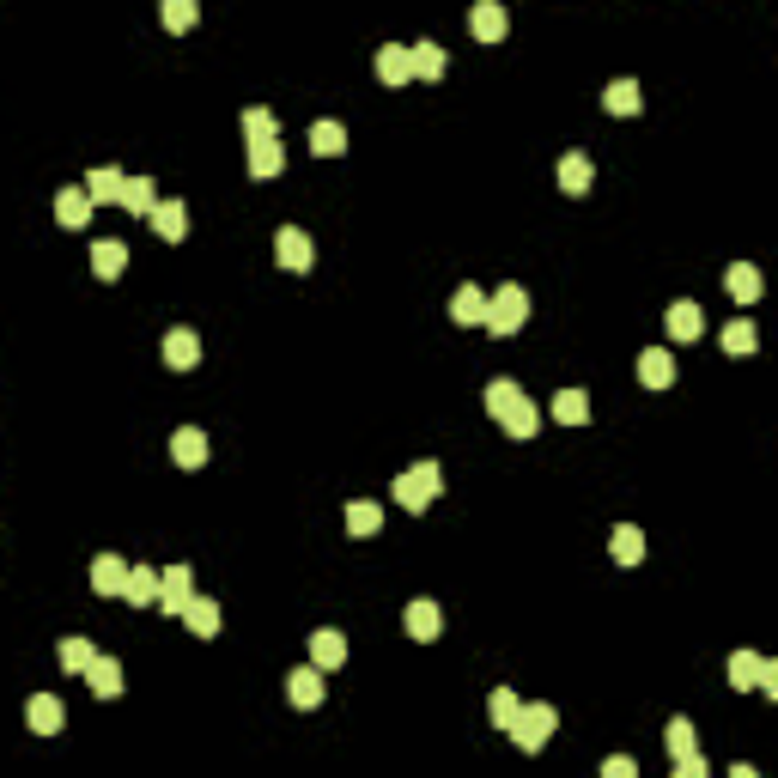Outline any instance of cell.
<instances>
[{
  "label": "cell",
  "mask_w": 778,
  "mask_h": 778,
  "mask_svg": "<svg viewBox=\"0 0 778 778\" xmlns=\"http://www.w3.org/2000/svg\"><path fill=\"white\" fill-rule=\"evenodd\" d=\"M487 414L505 426V438H535V426H541L535 402L523 396L511 377H493V383H487Z\"/></svg>",
  "instance_id": "6da1fadb"
},
{
  "label": "cell",
  "mask_w": 778,
  "mask_h": 778,
  "mask_svg": "<svg viewBox=\"0 0 778 778\" xmlns=\"http://www.w3.org/2000/svg\"><path fill=\"white\" fill-rule=\"evenodd\" d=\"M438 487H444V469H438V462H414V469L396 475V505H402V511H426V505L438 499Z\"/></svg>",
  "instance_id": "7a4b0ae2"
},
{
  "label": "cell",
  "mask_w": 778,
  "mask_h": 778,
  "mask_svg": "<svg viewBox=\"0 0 778 778\" xmlns=\"http://www.w3.org/2000/svg\"><path fill=\"white\" fill-rule=\"evenodd\" d=\"M493 335H517L523 323H529V292L523 286H499V292H487V317H481Z\"/></svg>",
  "instance_id": "3957f363"
},
{
  "label": "cell",
  "mask_w": 778,
  "mask_h": 778,
  "mask_svg": "<svg viewBox=\"0 0 778 778\" xmlns=\"http://www.w3.org/2000/svg\"><path fill=\"white\" fill-rule=\"evenodd\" d=\"M554 724H560V712H554V706H523V712H517V724H511L505 736H511L523 754H535V748H548V742H554Z\"/></svg>",
  "instance_id": "277c9868"
},
{
  "label": "cell",
  "mask_w": 778,
  "mask_h": 778,
  "mask_svg": "<svg viewBox=\"0 0 778 778\" xmlns=\"http://www.w3.org/2000/svg\"><path fill=\"white\" fill-rule=\"evenodd\" d=\"M274 262H280L286 274H304L310 262H317V250H310V238H304L298 225H280V231H274Z\"/></svg>",
  "instance_id": "5b68a950"
},
{
  "label": "cell",
  "mask_w": 778,
  "mask_h": 778,
  "mask_svg": "<svg viewBox=\"0 0 778 778\" xmlns=\"http://www.w3.org/2000/svg\"><path fill=\"white\" fill-rule=\"evenodd\" d=\"M286 699H292V706H323V669L317 663H304V669H292L286 675Z\"/></svg>",
  "instance_id": "8992f818"
},
{
  "label": "cell",
  "mask_w": 778,
  "mask_h": 778,
  "mask_svg": "<svg viewBox=\"0 0 778 778\" xmlns=\"http://www.w3.org/2000/svg\"><path fill=\"white\" fill-rule=\"evenodd\" d=\"M469 31H475L481 43H499V37L511 31V19H505L499 0H475V7H469Z\"/></svg>",
  "instance_id": "52a82bcc"
},
{
  "label": "cell",
  "mask_w": 778,
  "mask_h": 778,
  "mask_svg": "<svg viewBox=\"0 0 778 778\" xmlns=\"http://www.w3.org/2000/svg\"><path fill=\"white\" fill-rule=\"evenodd\" d=\"M402 627H408V639H420V645H432V639L444 633V614H438V602H408V614H402Z\"/></svg>",
  "instance_id": "ba28073f"
},
{
  "label": "cell",
  "mask_w": 778,
  "mask_h": 778,
  "mask_svg": "<svg viewBox=\"0 0 778 778\" xmlns=\"http://www.w3.org/2000/svg\"><path fill=\"white\" fill-rule=\"evenodd\" d=\"M183 627H189L195 639H219V602H213V596H189V602H183Z\"/></svg>",
  "instance_id": "9c48e42d"
},
{
  "label": "cell",
  "mask_w": 778,
  "mask_h": 778,
  "mask_svg": "<svg viewBox=\"0 0 778 778\" xmlns=\"http://www.w3.org/2000/svg\"><path fill=\"white\" fill-rule=\"evenodd\" d=\"M165 365H171V371H195V365H201V341H195V329L177 323V329L165 335Z\"/></svg>",
  "instance_id": "30bf717a"
},
{
  "label": "cell",
  "mask_w": 778,
  "mask_h": 778,
  "mask_svg": "<svg viewBox=\"0 0 778 778\" xmlns=\"http://www.w3.org/2000/svg\"><path fill=\"white\" fill-rule=\"evenodd\" d=\"M171 456H177V469H201L207 462V432L201 426H177L171 432Z\"/></svg>",
  "instance_id": "8fae6325"
},
{
  "label": "cell",
  "mask_w": 778,
  "mask_h": 778,
  "mask_svg": "<svg viewBox=\"0 0 778 778\" xmlns=\"http://www.w3.org/2000/svg\"><path fill=\"white\" fill-rule=\"evenodd\" d=\"M663 329H669V341H699V329H706V310L699 304H669V317H663Z\"/></svg>",
  "instance_id": "7c38bea8"
},
{
  "label": "cell",
  "mask_w": 778,
  "mask_h": 778,
  "mask_svg": "<svg viewBox=\"0 0 778 778\" xmlns=\"http://www.w3.org/2000/svg\"><path fill=\"white\" fill-rule=\"evenodd\" d=\"M371 67H377V80H383V86H408V80H414V61H408V49H402V43L377 49V61H371Z\"/></svg>",
  "instance_id": "4fadbf2b"
},
{
  "label": "cell",
  "mask_w": 778,
  "mask_h": 778,
  "mask_svg": "<svg viewBox=\"0 0 778 778\" xmlns=\"http://www.w3.org/2000/svg\"><path fill=\"white\" fill-rule=\"evenodd\" d=\"M195 596V584H189V566H171V572H159V608L165 614H183V602Z\"/></svg>",
  "instance_id": "5bb4252c"
},
{
  "label": "cell",
  "mask_w": 778,
  "mask_h": 778,
  "mask_svg": "<svg viewBox=\"0 0 778 778\" xmlns=\"http://www.w3.org/2000/svg\"><path fill=\"white\" fill-rule=\"evenodd\" d=\"M310 663H317V669H341L347 663V639L335 627H317V633H310Z\"/></svg>",
  "instance_id": "9a60e30c"
},
{
  "label": "cell",
  "mask_w": 778,
  "mask_h": 778,
  "mask_svg": "<svg viewBox=\"0 0 778 778\" xmlns=\"http://www.w3.org/2000/svg\"><path fill=\"white\" fill-rule=\"evenodd\" d=\"M25 718H31V730H37V736H55V730L67 724V706H61L55 693H37L31 706H25Z\"/></svg>",
  "instance_id": "2e32d148"
},
{
  "label": "cell",
  "mask_w": 778,
  "mask_h": 778,
  "mask_svg": "<svg viewBox=\"0 0 778 778\" xmlns=\"http://www.w3.org/2000/svg\"><path fill=\"white\" fill-rule=\"evenodd\" d=\"M116 207H128L134 219H146L152 207H159V189H152V177H122V195H116Z\"/></svg>",
  "instance_id": "e0dca14e"
},
{
  "label": "cell",
  "mask_w": 778,
  "mask_h": 778,
  "mask_svg": "<svg viewBox=\"0 0 778 778\" xmlns=\"http://www.w3.org/2000/svg\"><path fill=\"white\" fill-rule=\"evenodd\" d=\"M146 219H152V231H159L165 244H183V231H189V213H183V201H159V207H152Z\"/></svg>",
  "instance_id": "ac0fdd59"
},
{
  "label": "cell",
  "mask_w": 778,
  "mask_h": 778,
  "mask_svg": "<svg viewBox=\"0 0 778 778\" xmlns=\"http://www.w3.org/2000/svg\"><path fill=\"white\" fill-rule=\"evenodd\" d=\"M481 317H487V292H481V286H456V298H450V323L475 329Z\"/></svg>",
  "instance_id": "d6986e66"
},
{
  "label": "cell",
  "mask_w": 778,
  "mask_h": 778,
  "mask_svg": "<svg viewBox=\"0 0 778 778\" xmlns=\"http://www.w3.org/2000/svg\"><path fill=\"white\" fill-rule=\"evenodd\" d=\"M608 554H614V566H639V560H645V529L620 523V529L608 535Z\"/></svg>",
  "instance_id": "ffe728a7"
},
{
  "label": "cell",
  "mask_w": 778,
  "mask_h": 778,
  "mask_svg": "<svg viewBox=\"0 0 778 778\" xmlns=\"http://www.w3.org/2000/svg\"><path fill=\"white\" fill-rule=\"evenodd\" d=\"M86 219H92V195H86V189H61V195H55V225L80 231Z\"/></svg>",
  "instance_id": "44dd1931"
},
{
  "label": "cell",
  "mask_w": 778,
  "mask_h": 778,
  "mask_svg": "<svg viewBox=\"0 0 778 778\" xmlns=\"http://www.w3.org/2000/svg\"><path fill=\"white\" fill-rule=\"evenodd\" d=\"M602 110H608V116H639V110H645L639 80H614V86L602 92Z\"/></svg>",
  "instance_id": "7402d4cb"
},
{
  "label": "cell",
  "mask_w": 778,
  "mask_h": 778,
  "mask_svg": "<svg viewBox=\"0 0 778 778\" xmlns=\"http://www.w3.org/2000/svg\"><path fill=\"white\" fill-rule=\"evenodd\" d=\"M122 268H128V244H122V238H98V244H92V274H98V280H116Z\"/></svg>",
  "instance_id": "603a6c76"
},
{
  "label": "cell",
  "mask_w": 778,
  "mask_h": 778,
  "mask_svg": "<svg viewBox=\"0 0 778 778\" xmlns=\"http://www.w3.org/2000/svg\"><path fill=\"white\" fill-rule=\"evenodd\" d=\"M122 584H128V560L98 554V560H92V590H98V596H122Z\"/></svg>",
  "instance_id": "cb8c5ba5"
},
{
  "label": "cell",
  "mask_w": 778,
  "mask_h": 778,
  "mask_svg": "<svg viewBox=\"0 0 778 778\" xmlns=\"http://www.w3.org/2000/svg\"><path fill=\"white\" fill-rule=\"evenodd\" d=\"M86 687H92L98 699H116V693H122V663H116V657H92V663H86Z\"/></svg>",
  "instance_id": "d4e9b609"
},
{
  "label": "cell",
  "mask_w": 778,
  "mask_h": 778,
  "mask_svg": "<svg viewBox=\"0 0 778 778\" xmlns=\"http://www.w3.org/2000/svg\"><path fill=\"white\" fill-rule=\"evenodd\" d=\"M590 183H596V165L584 159V152H566L560 159V189L566 195H590Z\"/></svg>",
  "instance_id": "484cf974"
},
{
  "label": "cell",
  "mask_w": 778,
  "mask_h": 778,
  "mask_svg": "<svg viewBox=\"0 0 778 778\" xmlns=\"http://www.w3.org/2000/svg\"><path fill=\"white\" fill-rule=\"evenodd\" d=\"M280 165H286V152H280V140H250V177H256V183H268V177H280Z\"/></svg>",
  "instance_id": "4316f807"
},
{
  "label": "cell",
  "mask_w": 778,
  "mask_h": 778,
  "mask_svg": "<svg viewBox=\"0 0 778 778\" xmlns=\"http://www.w3.org/2000/svg\"><path fill=\"white\" fill-rule=\"evenodd\" d=\"M639 383H645V389H669V383H675V359H669L663 347L639 353Z\"/></svg>",
  "instance_id": "83f0119b"
},
{
  "label": "cell",
  "mask_w": 778,
  "mask_h": 778,
  "mask_svg": "<svg viewBox=\"0 0 778 778\" xmlns=\"http://www.w3.org/2000/svg\"><path fill=\"white\" fill-rule=\"evenodd\" d=\"M122 602L146 608V602H159V572L152 566H128V584H122Z\"/></svg>",
  "instance_id": "f1b7e54d"
},
{
  "label": "cell",
  "mask_w": 778,
  "mask_h": 778,
  "mask_svg": "<svg viewBox=\"0 0 778 778\" xmlns=\"http://www.w3.org/2000/svg\"><path fill=\"white\" fill-rule=\"evenodd\" d=\"M310 152H317V159H341L347 152V128L341 122H310Z\"/></svg>",
  "instance_id": "f546056e"
},
{
  "label": "cell",
  "mask_w": 778,
  "mask_h": 778,
  "mask_svg": "<svg viewBox=\"0 0 778 778\" xmlns=\"http://www.w3.org/2000/svg\"><path fill=\"white\" fill-rule=\"evenodd\" d=\"M724 286H730V298H736V304H754V298H760V268H754V262H730Z\"/></svg>",
  "instance_id": "4dcf8cb0"
},
{
  "label": "cell",
  "mask_w": 778,
  "mask_h": 778,
  "mask_svg": "<svg viewBox=\"0 0 778 778\" xmlns=\"http://www.w3.org/2000/svg\"><path fill=\"white\" fill-rule=\"evenodd\" d=\"M408 61H414V80H444V49L438 43H408Z\"/></svg>",
  "instance_id": "1f68e13d"
},
{
  "label": "cell",
  "mask_w": 778,
  "mask_h": 778,
  "mask_svg": "<svg viewBox=\"0 0 778 778\" xmlns=\"http://www.w3.org/2000/svg\"><path fill=\"white\" fill-rule=\"evenodd\" d=\"M766 669H772L766 657H754V651H736V657H730V687H760V681H766Z\"/></svg>",
  "instance_id": "d6a6232c"
},
{
  "label": "cell",
  "mask_w": 778,
  "mask_h": 778,
  "mask_svg": "<svg viewBox=\"0 0 778 778\" xmlns=\"http://www.w3.org/2000/svg\"><path fill=\"white\" fill-rule=\"evenodd\" d=\"M554 420L560 426H584L590 420V396H584V389H560V396H554Z\"/></svg>",
  "instance_id": "836d02e7"
},
{
  "label": "cell",
  "mask_w": 778,
  "mask_h": 778,
  "mask_svg": "<svg viewBox=\"0 0 778 778\" xmlns=\"http://www.w3.org/2000/svg\"><path fill=\"white\" fill-rule=\"evenodd\" d=\"M377 529H383V511H377L371 499H353V505H347V535L365 541V535H377Z\"/></svg>",
  "instance_id": "e575fe53"
},
{
  "label": "cell",
  "mask_w": 778,
  "mask_h": 778,
  "mask_svg": "<svg viewBox=\"0 0 778 778\" xmlns=\"http://www.w3.org/2000/svg\"><path fill=\"white\" fill-rule=\"evenodd\" d=\"M159 19H165V31H195V19H201V0H165L159 7Z\"/></svg>",
  "instance_id": "d590c367"
},
{
  "label": "cell",
  "mask_w": 778,
  "mask_h": 778,
  "mask_svg": "<svg viewBox=\"0 0 778 778\" xmlns=\"http://www.w3.org/2000/svg\"><path fill=\"white\" fill-rule=\"evenodd\" d=\"M86 195H92L98 207H104V201H116V195H122V171H116V165H98V171L86 177Z\"/></svg>",
  "instance_id": "8d00e7d4"
},
{
  "label": "cell",
  "mask_w": 778,
  "mask_h": 778,
  "mask_svg": "<svg viewBox=\"0 0 778 778\" xmlns=\"http://www.w3.org/2000/svg\"><path fill=\"white\" fill-rule=\"evenodd\" d=\"M487 712H493V730H511V724H517V712H523V699H517V693H511V687H499V693H493V706H487Z\"/></svg>",
  "instance_id": "74e56055"
},
{
  "label": "cell",
  "mask_w": 778,
  "mask_h": 778,
  "mask_svg": "<svg viewBox=\"0 0 778 778\" xmlns=\"http://www.w3.org/2000/svg\"><path fill=\"white\" fill-rule=\"evenodd\" d=\"M760 347V335H754V323H730L724 329V353H736V359H748Z\"/></svg>",
  "instance_id": "f35d334b"
},
{
  "label": "cell",
  "mask_w": 778,
  "mask_h": 778,
  "mask_svg": "<svg viewBox=\"0 0 778 778\" xmlns=\"http://www.w3.org/2000/svg\"><path fill=\"white\" fill-rule=\"evenodd\" d=\"M98 651L86 645V639H61V669H73V675H86V663H92Z\"/></svg>",
  "instance_id": "ab89813d"
},
{
  "label": "cell",
  "mask_w": 778,
  "mask_h": 778,
  "mask_svg": "<svg viewBox=\"0 0 778 778\" xmlns=\"http://www.w3.org/2000/svg\"><path fill=\"white\" fill-rule=\"evenodd\" d=\"M663 748H669V760H681V754L693 748V724H687V718H669V730H663Z\"/></svg>",
  "instance_id": "60d3db41"
},
{
  "label": "cell",
  "mask_w": 778,
  "mask_h": 778,
  "mask_svg": "<svg viewBox=\"0 0 778 778\" xmlns=\"http://www.w3.org/2000/svg\"><path fill=\"white\" fill-rule=\"evenodd\" d=\"M244 140H274V110H244Z\"/></svg>",
  "instance_id": "b9f144b4"
},
{
  "label": "cell",
  "mask_w": 778,
  "mask_h": 778,
  "mask_svg": "<svg viewBox=\"0 0 778 778\" xmlns=\"http://www.w3.org/2000/svg\"><path fill=\"white\" fill-rule=\"evenodd\" d=\"M706 772H712V766H706V754H693V748L675 760V778H706Z\"/></svg>",
  "instance_id": "7bdbcfd3"
},
{
  "label": "cell",
  "mask_w": 778,
  "mask_h": 778,
  "mask_svg": "<svg viewBox=\"0 0 778 778\" xmlns=\"http://www.w3.org/2000/svg\"><path fill=\"white\" fill-rule=\"evenodd\" d=\"M602 778H639V766H633L627 754H608V760H602Z\"/></svg>",
  "instance_id": "ee69618b"
}]
</instances>
